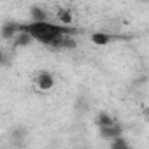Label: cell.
Returning <instances> with one entry per match:
<instances>
[{"label": "cell", "mask_w": 149, "mask_h": 149, "mask_svg": "<svg viewBox=\"0 0 149 149\" xmlns=\"http://www.w3.org/2000/svg\"><path fill=\"white\" fill-rule=\"evenodd\" d=\"M54 76L51 72H47V70H40L39 74H37V77H35V84H37V88L40 90V91H49V90H53L54 88Z\"/></svg>", "instance_id": "obj_1"}, {"label": "cell", "mask_w": 149, "mask_h": 149, "mask_svg": "<svg viewBox=\"0 0 149 149\" xmlns=\"http://www.w3.org/2000/svg\"><path fill=\"white\" fill-rule=\"evenodd\" d=\"M90 39H91V42H93L95 46H107V44H111L112 40H121V39H128V37L112 35V33H109V32H93V33L90 35Z\"/></svg>", "instance_id": "obj_2"}, {"label": "cell", "mask_w": 149, "mask_h": 149, "mask_svg": "<svg viewBox=\"0 0 149 149\" xmlns=\"http://www.w3.org/2000/svg\"><path fill=\"white\" fill-rule=\"evenodd\" d=\"M18 33H19V23L16 21H6L0 26V37L4 40H13Z\"/></svg>", "instance_id": "obj_3"}, {"label": "cell", "mask_w": 149, "mask_h": 149, "mask_svg": "<svg viewBox=\"0 0 149 149\" xmlns=\"http://www.w3.org/2000/svg\"><path fill=\"white\" fill-rule=\"evenodd\" d=\"M30 18H32L30 23H46V21H49V13L40 6H32L30 7Z\"/></svg>", "instance_id": "obj_4"}, {"label": "cell", "mask_w": 149, "mask_h": 149, "mask_svg": "<svg viewBox=\"0 0 149 149\" xmlns=\"http://www.w3.org/2000/svg\"><path fill=\"white\" fill-rule=\"evenodd\" d=\"M54 16L61 26H72V23H74V13L67 7H60Z\"/></svg>", "instance_id": "obj_5"}, {"label": "cell", "mask_w": 149, "mask_h": 149, "mask_svg": "<svg viewBox=\"0 0 149 149\" xmlns=\"http://www.w3.org/2000/svg\"><path fill=\"white\" fill-rule=\"evenodd\" d=\"M98 130H100V135H102L104 139H107V140H114V139H118V137L123 135V128H121V125H118V123H114L112 126L98 128Z\"/></svg>", "instance_id": "obj_6"}, {"label": "cell", "mask_w": 149, "mask_h": 149, "mask_svg": "<svg viewBox=\"0 0 149 149\" xmlns=\"http://www.w3.org/2000/svg\"><path fill=\"white\" fill-rule=\"evenodd\" d=\"M32 42H33L32 35H30V33H25V32H19V33L13 39V46H14V47H26V46H30Z\"/></svg>", "instance_id": "obj_7"}, {"label": "cell", "mask_w": 149, "mask_h": 149, "mask_svg": "<svg viewBox=\"0 0 149 149\" xmlns=\"http://www.w3.org/2000/svg\"><path fill=\"white\" fill-rule=\"evenodd\" d=\"M116 121H114V118L109 114V112H98L97 114V118H95V125L98 126V128H105V126H112Z\"/></svg>", "instance_id": "obj_8"}, {"label": "cell", "mask_w": 149, "mask_h": 149, "mask_svg": "<svg viewBox=\"0 0 149 149\" xmlns=\"http://www.w3.org/2000/svg\"><path fill=\"white\" fill-rule=\"evenodd\" d=\"M111 149H132V146L123 137H118V139L111 140Z\"/></svg>", "instance_id": "obj_9"}, {"label": "cell", "mask_w": 149, "mask_h": 149, "mask_svg": "<svg viewBox=\"0 0 149 149\" xmlns=\"http://www.w3.org/2000/svg\"><path fill=\"white\" fill-rule=\"evenodd\" d=\"M4 63H9V61L6 60V54H4V51H2V47H0V65H4Z\"/></svg>", "instance_id": "obj_10"}, {"label": "cell", "mask_w": 149, "mask_h": 149, "mask_svg": "<svg viewBox=\"0 0 149 149\" xmlns=\"http://www.w3.org/2000/svg\"><path fill=\"white\" fill-rule=\"evenodd\" d=\"M0 67H2V65H0Z\"/></svg>", "instance_id": "obj_11"}]
</instances>
